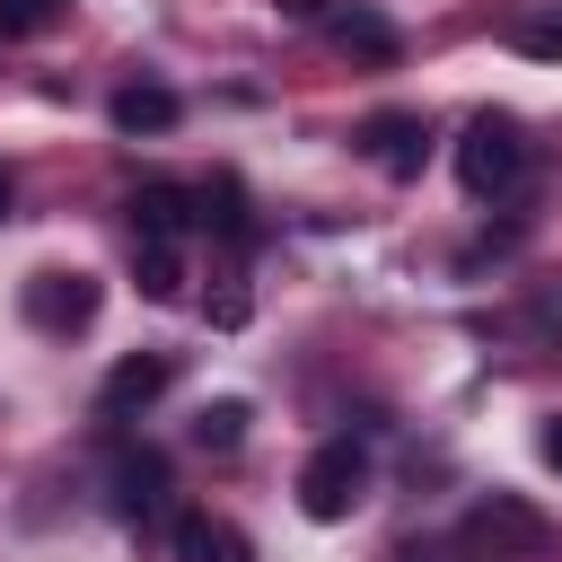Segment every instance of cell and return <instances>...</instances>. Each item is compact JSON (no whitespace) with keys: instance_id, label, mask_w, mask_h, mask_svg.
I'll return each instance as SVG.
<instances>
[{"instance_id":"cell-18","label":"cell","mask_w":562,"mask_h":562,"mask_svg":"<svg viewBox=\"0 0 562 562\" xmlns=\"http://www.w3.org/2000/svg\"><path fill=\"white\" fill-rule=\"evenodd\" d=\"M395 562H422V553H395Z\"/></svg>"},{"instance_id":"cell-4","label":"cell","mask_w":562,"mask_h":562,"mask_svg":"<svg viewBox=\"0 0 562 562\" xmlns=\"http://www.w3.org/2000/svg\"><path fill=\"white\" fill-rule=\"evenodd\" d=\"M167 386H176V360H167V351H132V360H114V369H105L97 413H114V422H123V413H149Z\"/></svg>"},{"instance_id":"cell-11","label":"cell","mask_w":562,"mask_h":562,"mask_svg":"<svg viewBox=\"0 0 562 562\" xmlns=\"http://www.w3.org/2000/svg\"><path fill=\"white\" fill-rule=\"evenodd\" d=\"M325 35H334L342 53H360V61H395V26H386V18H369V9H334V18H325Z\"/></svg>"},{"instance_id":"cell-13","label":"cell","mask_w":562,"mask_h":562,"mask_svg":"<svg viewBox=\"0 0 562 562\" xmlns=\"http://www.w3.org/2000/svg\"><path fill=\"white\" fill-rule=\"evenodd\" d=\"M193 439L228 457V448L246 439V404H237V395H220V404H202V413H193Z\"/></svg>"},{"instance_id":"cell-7","label":"cell","mask_w":562,"mask_h":562,"mask_svg":"<svg viewBox=\"0 0 562 562\" xmlns=\"http://www.w3.org/2000/svg\"><path fill=\"white\" fill-rule=\"evenodd\" d=\"M360 140H369V158H378L386 176H422V158H430V123H422V114H369Z\"/></svg>"},{"instance_id":"cell-6","label":"cell","mask_w":562,"mask_h":562,"mask_svg":"<svg viewBox=\"0 0 562 562\" xmlns=\"http://www.w3.org/2000/svg\"><path fill=\"white\" fill-rule=\"evenodd\" d=\"M158 509H167V457H158V448H123V457H114V518L149 527Z\"/></svg>"},{"instance_id":"cell-5","label":"cell","mask_w":562,"mask_h":562,"mask_svg":"<svg viewBox=\"0 0 562 562\" xmlns=\"http://www.w3.org/2000/svg\"><path fill=\"white\" fill-rule=\"evenodd\" d=\"M26 316H35L44 334H79V325L97 316V281H88V272H35V281H26Z\"/></svg>"},{"instance_id":"cell-17","label":"cell","mask_w":562,"mask_h":562,"mask_svg":"<svg viewBox=\"0 0 562 562\" xmlns=\"http://www.w3.org/2000/svg\"><path fill=\"white\" fill-rule=\"evenodd\" d=\"M0 220H9V167H0Z\"/></svg>"},{"instance_id":"cell-1","label":"cell","mask_w":562,"mask_h":562,"mask_svg":"<svg viewBox=\"0 0 562 562\" xmlns=\"http://www.w3.org/2000/svg\"><path fill=\"white\" fill-rule=\"evenodd\" d=\"M457 544H465L474 562H544V553H553V518H544L536 501H518V492H492L483 509H465Z\"/></svg>"},{"instance_id":"cell-2","label":"cell","mask_w":562,"mask_h":562,"mask_svg":"<svg viewBox=\"0 0 562 562\" xmlns=\"http://www.w3.org/2000/svg\"><path fill=\"white\" fill-rule=\"evenodd\" d=\"M457 176H465L474 202L518 193V184H527V140H518V123H509V114H474L465 140H457Z\"/></svg>"},{"instance_id":"cell-8","label":"cell","mask_w":562,"mask_h":562,"mask_svg":"<svg viewBox=\"0 0 562 562\" xmlns=\"http://www.w3.org/2000/svg\"><path fill=\"white\" fill-rule=\"evenodd\" d=\"M176 562H255V544H246V527L193 509V518H176Z\"/></svg>"},{"instance_id":"cell-15","label":"cell","mask_w":562,"mask_h":562,"mask_svg":"<svg viewBox=\"0 0 562 562\" xmlns=\"http://www.w3.org/2000/svg\"><path fill=\"white\" fill-rule=\"evenodd\" d=\"M518 53H527V61H562V9L518 18Z\"/></svg>"},{"instance_id":"cell-16","label":"cell","mask_w":562,"mask_h":562,"mask_svg":"<svg viewBox=\"0 0 562 562\" xmlns=\"http://www.w3.org/2000/svg\"><path fill=\"white\" fill-rule=\"evenodd\" d=\"M536 457H544V465H553V474H562V413H553V422H544V430H536Z\"/></svg>"},{"instance_id":"cell-14","label":"cell","mask_w":562,"mask_h":562,"mask_svg":"<svg viewBox=\"0 0 562 562\" xmlns=\"http://www.w3.org/2000/svg\"><path fill=\"white\" fill-rule=\"evenodd\" d=\"M61 18H70V0H0V44L44 35V26H61Z\"/></svg>"},{"instance_id":"cell-3","label":"cell","mask_w":562,"mask_h":562,"mask_svg":"<svg viewBox=\"0 0 562 562\" xmlns=\"http://www.w3.org/2000/svg\"><path fill=\"white\" fill-rule=\"evenodd\" d=\"M369 501V457L351 448V439H325L307 465H299V509L307 518H351Z\"/></svg>"},{"instance_id":"cell-12","label":"cell","mask_w":562,"mask_h":562,"mask_svg":"<svg viewBox=\"0 0 562 562\" xmlns=\"http://www.w3.org/2000/svg\"><path fill=\"white\" fill-rule=\"evenodd\" d=\"M132 281L149 299H176L184 290V263H176V237H132Z\"/></svg>"},{"instance_id":"cell-9","label":"cell","mask_w":562,"mask_h":562,"mask_svg":"<svg viewBox=\"0 0 562 562\" xmlns=\"http://www.w3.org/2000/svg\"><path fill=\"white\" fill-rule=\"evenodd\" d=\"M105 114H114V132H132V140H140V132H176V114H184V105H176V88L132 79V88H114V105H105Z\"/></svg>"},{"instance_id":"cell-10","label":"cell","mask_w":562,"mask_h":562,"mask_svg":"<svg viewBox=\"0 0 562 562\" xmlns=\"http://www.w3.org/2000/svg\"><path fill=\"white\" fill-rule=\"evenodd\" d=\"M184 220H193L184 184H140L132 193V237H184Z\"/></svg>"}]
</instances>
